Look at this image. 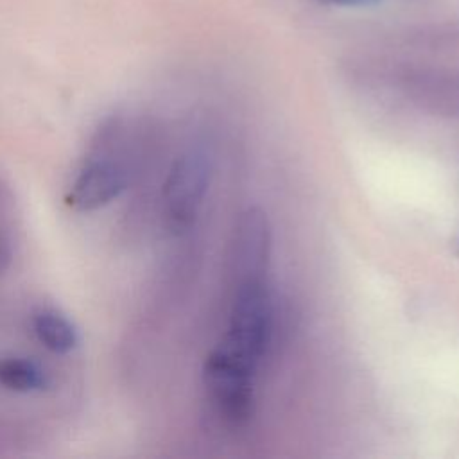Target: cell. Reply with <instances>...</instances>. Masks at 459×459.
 Returning <instances> with one entry per match:
<instances>
[{
    "label": "cell",
    "mask_w": 459,
    "mask_h": 459,
    "mask_svg": "<svg viewBox=\"0 0 459 459\" xmlns=\"http://www.w3.org/2000/svg\"><path fill=\"white\" fill-rule=\"evenodd\" d=\"M122 133L120 122H106L95 136V142L75 170L65 203L75 212H95L115 201L129 185V167L115 151Z\"/></svg>",
    "instance_id": "obj_1"
},
{
    "label": "cell",
    "mask_w": 459,
    "mask_h": 459,
    "mask_svg": "<svg viewBox=\"0 0 459 459\" xmlns=\"http://www.w3.org/2000/svg\"><path fill=\"white\" fill-rule=\"evenodd\" d=\"M274 310L267 281L233 287L226 333L219 346L258 368L273 339Z\"/></svg>",
    "instance_id": "obj_2"
},
{
    "label": "cell",
    "mask_w": 459,
    "mask_h": 459,
    "mask_svg": "<svg viewBox=\"0 0 459 459\" xmlns=\"http://www.w3.org/2000/svg\"><path fill=\"white\" fill-rule=\"evenodd\" d=\"M255 366L219 344L208 353L203 384L213 411L226 425L242 427L249 421L255 403Z\"/></svg>",
    "instance_id": "obj_3"
},
{
    "label": "cell",
    "mask_w": 459,
    "mask_h": 459,
    "mask_svg": "<svg viewBox=\"0 0 459 459\" xmlns=\"http://www.w3.org/2000/svg\"><path fill=\"white\" fill-rule=\"evenodd\" d=\"M212 178L210 156L201 149H190L176 158L165 185L163 210L172 230H188L204 203Z\"/></svg>",
    "instance_id": "obj_4"
},
{
    "label": "cell",
    "mask_w": 459,
    "mask_h": 459,
    "mask_svg": "<svg viewBox=\"0 0 459 459\" xmlns=\"http://www.w3.org/2000/svg\"><path fill=\"white\" fill-rule=\"evenodd\" d=\"M271 256V231L264 212L246 210L237 222L231 242L233 287L267 281Z\"/></svg>",
    "instance_id": "obj_5"
},
{
    "label": "cell",
    "mask_w": 459,
    "mask_h": 459,
    "mask_svg": "<svg viewBox=\"0 0 459 459\" xmlns=\"http://www.w3.org/2000/svg\"><path fill=\"white\" fill-rule=\"evenodd\" d=\"M30 328L41 346L57 355H66L79 344L75 325L57 308L38 307L30 314Z\"/></svg>",
    "instance_id": "obj_6"
},
{
    "label": "cell",
    "mask_w": 459,
    "mask_h": 459,
    "mask_svg": "<svg viewBox=\"0 0 459 459\" xmlns=\"http://www.w3.org/2000/svg\"><path fill=\"white\" fill-rule=\"evenodd\" d=\"M50 373L34 359L22 355L0 357V387L18 394H32L48 389Z\"/></svg>",
    "instance_id": "obj_7"
},
{
    "label": "cell",
    "mask_w": 459,
    "mask_h": 459,
    "mask_svg": "<svg viewBox=\"0 0 459 459\" xmlns=\"http://www.w3.org/2000/svg\"><path fill=\"white\" fill-rule=\"evenodd\" d=\"M321 5H335V7H369L377 5L382 0H314Z\"/></svg>",
    "instance_id": "obj_8"
},
{
    "label": "cell",
    "mask_w": 459,
    "mask_h": 459,
    "mask_svg": "<svg viewBox=\"0 0 459 459\" xmlns=\"http://www.w3.org/2000/svg\"><path fill=\"white\" fill-rule=\"evenodd\" d=\"M7 262H9V246L4 233L0 231V271L5 267Z\"/></svg>",
    "instance_id": "obj_9"
},
{
    "label": "cell",
    "mask_w": 459,
    "mask_h": 459,
    "mask_svg": "<svg viewBox=\"0 0 459 459\" xmlns=\"http://www.w3.org/2000/svg\"><path fill=\"white\" fill-rule=\"evenodd\" d=\"M455 255L459 256V240H457V246H455Z\"/></svg>",
    "instance_id": "obj_10"
}]
</instances>
